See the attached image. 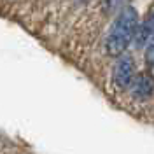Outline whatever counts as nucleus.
<instances>
[{
    "label": "nucleus",
    "instance_id": "obj_1",
    "mask_svg": "<svg viewBox=\"0 0 154 154\" xmlns=\"http://www.w3.org/2000/svg\"><path fill=\"white\" fill-rule=\"evenodd\" d=\"M138 26V14L133 7H125L117 14L112 28L107 35L105 48L110 56H119L123 54L128 48V44L133 40L135 32Z\"/></svg>",
    "mask_w": 154,
    "mask_h": 154
},
{
    "label": "nucleus",
    "instance_id": "obj_2",
    "mask_svg": "<svg viewBox=\"0 0 154 154\" xmlns=\"http://www.w3.org/2000/svg\"><path fill=\"white\" fill-rule=\"evenodd\" d=\"M133 77H135V63L131 56L125 54V53L119 54V58H117V61L114 65V82L119 88L126 89L131 84Z\"/></svg>",
    "mask_w": 154,
    "mask_h": 154
},
{
    "label": "nucleus",
    "instance_id": "obj_3",
    "mask_svg": "<svg viewBox=\"0 0 154 154\" xmlns=\"http://www.w3.org/2000/svg\"><path fill=\"white\" fill-rule=\"evenodd\" d=\"M130 91L133 98L137 100H147L149 96L154 93V79L147 74H140V75H135L131 84H130Z\"/></svg>",
    "mask_w": 154,
    "mask_h": 154
},
{
    "label": "nucleus",
    "instance_id": "obj_4",
    "mask_svg": "<svg viewBox=\"0 0 154 154\" xmlns=\"http://www.w3.org/2000/svg\"><path fill=\"white\" fill-rule=\"evenodd\" d=\"M152 35H154V16H149L140 26H137V32H135L133 38H135V42H137V46L142 48V46H145L149 42V38L152 37Z\"/></svg>",
    "mask_w": 154,
    "mask_h": 154
},
{
    "label": "nucleus",
    "instance_id": "obj_5",
    "mask_svg": "<svg viewBox=\"0 0 154 154\" xmlns=\"http://www.w3.org/2000/svg\"><path fill=\"white\" fill-rule=\"evenodd\" d=\"M145 60H147V63L151 67H154V35L145 44Z\"/></svg>",
    "mask_w": 154,
    "mask_h": 154
}]
</instances>
